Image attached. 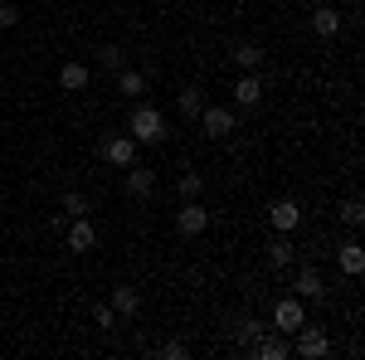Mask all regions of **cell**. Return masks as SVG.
Listing matches in <instances>:
<instances>
[{
  "instance_id": "obj_1",
  "label": "cell",
  "mask_w": 365,
  "mask_h": 360,
  "mask_svg": "<svg viewBox=\"0 0 365 360\" xmlns=\"http://www.w3.org/2000/svg\"><path fill=\"white\" fill-rule=\"evenodd\" d=\"M161 137H166V117L151 108V103L132 108V141H161Z\"/></svg>"
},
{
  "instance_id": "obj_5",
  "label": "cell",
  "mask_w": 365,
  "mask_h": 360,
  "mask_svg": "<svg viewBox=\"0 0 365 360\" xmlns=\"http://www.w3.org/2000/svg\"><path fill=\"white\" fill-rule=\"evenodd\" d=\"M200 122H205V137H229L234 132V108H200Z\"/></svg>"
},
{
  "instance_id": "obj_12",
  "label": "cell",
  "mask_w": 365,
  "mask_h": 360,
  "mask_svg": "<svg viewBox=\"0 0 365 360\" xmlns=\"http://www.w3.org/2000/svg\"><path fill=\"white\" fill-rule=\"evenodd\" d=\"M312 29H317L322 39H331V34L341 29V15L331 10V5H322V10H312Z\"/></svg>"
},
{
  "instance_id": "obj_25",
  "label": "cell",
  "mask_w": 365,
  "mask_h": 360,
  "mask_svg": "<svg viewBox=\"0 0 365 360\" xmlns=\"http://www.w3.org/2000/svg\"><path fill=\"white\" fill-rule=\"evenodd\" d=\"M200 185H205L200 175H180V195H185V200H195V195H200Z\"/></svg>"
},
{
  "instance_id": "obj_7",
  "label": "cell",
  "mask_w": 365,
  "mask_h": 360,
  "mask_svg": "<svg viewBox=\"0 0 365 360\" xmlns=\"http://www.w3.org/2000/svg\"><path fill=\"white\" fill-rule=\"evenodd\" d=\"M175 224H180V234H185V239H195V234H205V224H210V215L200 210L195 200H185V205H180V215H175Z\"/></svg>"
},
{
  "instance_id": "obj_8",
  "label": "cell",
  "mask_w": 365,
  "mask_h": 360,
  "mask_svg": "<svg viewBox=\"0 0 365 360\" xmlns=\"http://www.w3.org/2000/svg\"><path fill=\"white\" fill-rule=\"evenodd\" d=\"M63 244H68V249H73V253H88V249H93V244H98V229H93V224H88L83 215H78V224L68 229V239H63Z\"/></svg>"
},
{
  "instance_id": "obj_18",
  "label": "cell",
  "mask_w": 365,
  "mask_h": 360,
  "mask_svg": "<svg viewBox=\"0 0 365 360\" xmlns=\"http://www.w3.org/2000/svg\"><path fill=\"white\" fill-rule=\"evenodd\" d=\"M151 185H156V175H151V170H127V190L132 195H151Z\"/></svg>"
},
{
  "instance_id": "obj_23",
  "label": "cell",
  "mask_w": 365,
  "mask_h": 360,
  "mask_svg": "<svg viewBox=\"0 0 365 360\" xmlns=\"http://www.w3.org/2000/svg\"><path fill=\"white\" fill-rule=\"evenodd\" d=\"M258 331H263V322H253V317H244V322L234 326V336H239V341H253Z\"/></svg>"
},
{
  "instance_id": "obj_11",
  "label": "cell",
  "mask_w": 365,
  "mask_h": 360,
  "mask_svg": "<svg viewBox=\"0 0 365 360\" xmlns=\"http://www.w3.org/2000/svg\"><path fill=\"white\" fill-rule=\"evenodd\" d=\"M113 312H122V317H137L141 312V297H137V287H113Z\"/></svg>"
},
{
  "instance_id": "obj_19",
  "label": "cell",
  "mask_w": 365,
  "mask_h": 360,
  "mask_svg": "<svg viewBox=\"0 0 365 360\" xmlns=\"http://www.w3.org/2000/svg\"><path fill=\"white\" fill-rule=\"evenodd\" d=\"M268 263H273V268H287V263H292V244H287V239H273V244H268Z\"/></svg>"
},
{
  "instance_id": "obj_20",
  "label": "cell",
  "mask_w": 365,
  "mask_h": 360,
  "mask_svg": "<svg viewBox=\"0 0 365 360\" xmlns=\"http://www.w3.org/2000/svg\"><path fill=\"white\" fill-rule=\"evenodd\" d=\"M200 108H205L200 88H185V93H180V112H185V117H200Z\"/></svg>"
},
{
  "instance_id": "obj_9",
  "label": "cell",
  "mask_w": 365,
  "mask_h": 360,
  "mask_svg": "<svg viewBox=\"0 0 365 360\" xmlns=\"http://www.w3.org/2000/svg\"><path fill=\"white\" fill-rule=\"evenodd\" d=\"M258 98H263V83H258V73H244V78L234 83V103H239V108H258Z\"/></svg>"
},
{
  "instance_id": "obj_2",
  "label": "cell",
  "mask_w": 365,
  "mask_h": 360,
  "mask_svg": "<svg viewBox=\"0 0 365 360\" xmlns=\"http://www.w3.org/2000/svg\"><path fill=\"white\" fill-rule=\"evenodd\" d=\"M292 341H297L292 351H297L302 360H322V356H331V341H327V331H322V326H307V322H302V326L292 331Z\"/></svg>"
},
{
  "instance_id": "obj_17",
  "label": "cell",
  "mask_w": 365,
  "mask_h": 360,
  "mask_svg": "<svg viewBox=\"0 0 365 360\" xmlns=\"http://www.w3.org/2000/svg\"><path fill=\"white\" fill-rule=\"evenodd\" d=\"M341 268H346V273L356 277L365 268V253H361V244H341Z\"/></svg>"
},
{
  "instance_id": "obj_14",
  "label": "cell",
  "mask_w": 365,
  "mask_h": 360,
  "mask_svg": "<svg viewBox=\"0 0 365 360\" xmlns=\"http://www.w3.org/2000/svg\"><path fill=\"white\" fill-rule=\"evenodd\" d=\"M58 88H68V93L88 88V68L83 63H63V68H58Z\"/></svg>"
},
{
  "instance_id": "obj_6",
  "label": "cell",
  "mask_w": 365,
  "mask_h": 360,
  "mask_svg": "<svg viewBox=\"0 0 365 360\" xmlns=\"http://www.w3.org/2000/svg\"><path fill=\"white\" fill-rule=\"evenodd\" d=\"M268 220H273L278 234H292V229L302 224V210H297V200H278V205L268 210Z\"/></svg>"
},
{
  "instance_id": "obj_13",
  "label": "cell",
  "mask_w": 365,
  "mask_h": 360,
  "mask_svg": "<svg viewBox=\"0 0 365 360\" xmlns=\"http://www.w3.org/2000/svg\"><path fill=\"white\" fill-rule=\"evenodd\" d=\"M292 287H297V297H322V292H327L317 268H297V282H292Z\"/></svg>"
},
{
  "instance_id": "obj_28",
  "label": "cell",
  "mask_w": 365,
  "mask_h": 360,
  "mask_svg": "<svg viewBox=\"0 0 365 360\" xmlns=\"http://www.w3.org/2000/svg\"><path fill=\"white\" fill-rule=\"evenodd\" d=\"M0 277H5V273H0Z\"/></svg>"
},
{
  "instance_id": "obj_4",
  "label": "cell",
  "mask_w": 365,
  "mask_h": 360,
  "mask_svg": "<svg viewBox=\"0 0 365 360\" xmlns=\"http://www.w3.org/2000/svg\"><path fill=\"white\" fill-rule=\"evenodd\" d=\"M249 351H253V360H287L292 356V346H287V336H268V331H258L249 341Z\"/></svg>"
},
{
  "instance_id": "obj_3",
  "label": "cell",
  "mask_w": 365,
  "mask_h": 360,
  "mask_svg": "<svg viewBox=\"0 0 365 360\" xmlns=\"http://www.w3.org/2000/svg\"><path fill=\"white\" fill-rule=\"evenodd\" d=\"M302 322H307V307H302V297H282V302L273 307V326H278L282 336H292Z\"/></svg>"
},
{
  "instance_id": "obj_24",
  "label": "cell",
  "mask_w": 365,
  "mask_h": 360,
  "mask_svg": "<svg viewBox=\"0 0 365 360\" xmlns=\"http://www.w3.org/2000/svg\"><path fill=\"white\" fill-rule=\"evenodd\" d=\"M15 25H20V5L5 0V5H0V29H15Z\"/></svg>"
},
{
  "instance_id": "obj_10",
  "label": "cell",
  "mask_w": 365,
  "mask_h": 360,
  "mask_svg": "<svg viewBox=\"0 0 365 360\" xmlns=\"http://www.w3.org/2000/svg\"><path fill=\"white\" fill-rule=\"evenodd\" d=\"M103 156H108L113 166H132V161H137V141H132V137H117V141L103 146Z\"/></svg>"
},
{
  "instance_id": "obj_22",
  "label": "cell",
  "mask_w": 365,
  "mask_h": 360,
  "mask_svg": "<svg viewBox=\"0 0 365 360\" xmlns=\"http://www.w3.org/2000/svg\"><path fill=\"white\" fill-rule=\"evenodd\" d=\"M341 220L346 224H365V205L361 200H346V205H341Z\"/></svg>"
},
{
  "instance_id": "obj_26",
  "label": "cell",
  "mask_w": 365,
  "mask_h": 360,
  "mask_svg": "<svg viewBox=\"0 0 365 360\" xmlns=\"http://www.w3.org/2000/svg\"><path fill=\"white\" fill-rule=\"evenodd\" d=\"M122 49H117V44H108V49H103V68H122Z\"/></svg>"
},
{
  "instance_id": "obj_15",
  "label": "cell",
  "mask_w": 365,
  "mask_h": 360,
  "mask_svg": "<svg viewBox=\"0 0 365 360\" xmlns=\"http://www.w3.org/2000/svg\"><path fill=\"white\" fill-rule=\"evenodd\" d=\"M117 88H122L127 98H141V93H146V78H141L137 68H117Z\"/></svg>"
},
{
  "instance_id": "obj_21",
  "label": "cell",
  "mask_w": 365,
  "mask_h": 360,
  "mask_svg": "<svg viewBox=\"0 0 365 360\" xmlns=\"http://www.w3.org/2000/svg\"><path fill=\"white\" fill-rule=\"evenodd\" d=\"M63 215H73V220H78V215H88V200L78 190H68V195H63Z\"/></svg>"
},
{
  "instance_id": "obj_16",
  "label": "cell",
  "mask_w": 365,
  "mask_h": 360,
  "mask_svg": "<svg viewBox=\"0 0 365 360\" xmlns=\"http://www.w3.org/2000/svg\"><path fill=\"white\" fill-rule=\"evenodd\" d=\"M234 63H239L244 73H258V63H263V49H258V44H239V49H234Z\"/></svg>"
},
{
  "instance_id": "obj_27",
  "label": "cell",
  "mask_w": 365,
  "mask_h": 360,
  "mask_svg": "<svg viewBox=\"0 0 365 360\" xmlns=\"http://www.w3.org/2000/svg\"><path fill=\"white\" fill-rule=\"evenodd\" d=\"M161 356H166V360H185L190 351H185V341H166V351H161Z\"/></svg>"
}]
</instances>
